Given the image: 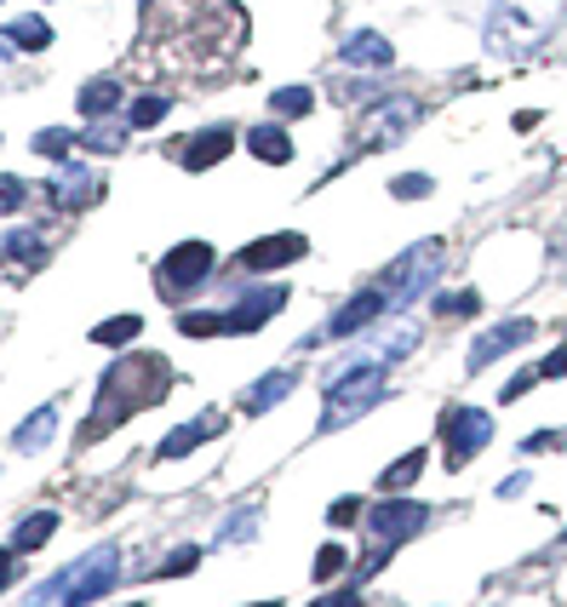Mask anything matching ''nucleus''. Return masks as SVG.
I'll use <instances>...</instances> for the list:
<instances>
[{
  "label": "nucleus",
  "instance_id": "6ab92c4d",
  "mask_svg": "<svg viewBox=\"0 0 567 607\" xmlns=\"http://www.w3.org/2000/svg\"><path fill=\"white\" fill-rule=\"evenodd\" d=\"M247 150H252L258 161H270V166H287V161H292V138H287L281 126H252V132H247Z\"/></svg>",
  "mask_w": 567,
  "mask_h": 607
},
{
  "label": "nucleus",
  "instance_id": "9b49d317",
  "mask_svg": "<svg viewBox=\"0 0 567 607\" xmlns=\"http://www.w3.org/2000/svg\"><path fill=\"white\" fill-rule=\"evenodd\" d=\"M310 253V241L305 235H264V241H252V247H241L236 253V269H247V276H270V269H287L292 258H305Z\"/></svg>",
  "mask_w": 567,
  "mask_h": 607
},
{
  "label": "nucleus",
  "instance_id": "4c0bfd02",
  "mask_svg": "<svg viewBox=\"0 0 567 607\" xmlns=\"http://www.w3.org/2000/svg\"><path fill=\"white\" fill-rule=\"evenodd\" d=\"M522 447H527V453H545V447H567V430H539V435H527Z\"/></svg>",
  "mask_w": 567,
  "mask_h": 607
},
{
  "label": "nucleus",
  "instance_id": "cd10ccee",
  "mask_svg": "<svg viewBox=\"0 0 567 607\" xmlns=\"http://www.w3.org/2000/svg\"><path fill=\"white\" fill-rule=\"evenodd\" d=\"M178 332H184V339H218L224 316H213V310H184V316H178Z\"/></svg>",
  "mask_w": 567,
  "mask_h": 607
},
{
  "label": "nucleus",
  "instance_id": "79ce46f5",
  "mask_svg": "<svg viewBox=\"0 0 567 607\" xmlns=\"http://www.w3.org/2000/svg\"><path fill=\"white\" fill-rule=\"evenodd\" d=\"M12 579H18V556H12V545H7V551H0V590H7Z\"/></svg>",
  "mask_w": 567,
  "mask_h": 607
},
{
  "label": "nucleus",
  "instance_id": "72a5a7b5",
  "mask_svg": "<svg viewBox=\"0 0 567 607\" xmlns=\"http://www.w3.org/2000/svg\"><path fill=\"white\" fill-rule=\"evenodd\" d=\"M430 189H436V184H430L424 173H402V178L390 184V195H395V200H419V195H430Z\"/></svg>",
  "mask_w": 567,
  "mask_h": 607
},
{
  "label": "nucleus",
  "instance_id": "ddd939ff",
  "mask_svg": "<svg viewBox=\"0 0 567 607\" xmlns=\"http://www.w3.org/2000/svg\"><path fill=\"white\" fill-rule=\"evenodd\" d=\"M229 430V419L224 413H207V419H189V424H178L173 435H166V442L155 447V459L161 464H173V459H184V453H195L202 442H213V435H224Z\"/></svg>",
  "mask_w": 567,
  "mask_h": 607
},
{
  "label": "nucleus",
  "instance_id": "aec40b11",
  "mask_svg": "<svg viewBox=\"0 0 567 607\" xmlns=\"http://www.w3.org/2000/svg\"><path fill=\"white\" fill-rule=\"evenodd\" d=\"M52 430H58V401H47V408L29 419L23 430H12V447H18V453H35V447L52 442Z\"/></svg>",
  "mask_w": 567,
  "mask_h": 607
},
{
  "label": "nucleus",
  "instance_id": "412c9836",
  "mask_svg": "<svg viewBox=\"0 0 567 607\" xmlns=\"http://www.w3.org/2000/svg\"><path fill=\"white\" fill-rule=\"evenodd\" d=\"M52 533H58V511H35V516H23V522H18L12 551H18V556H23V551H41Z\"/></svg>",
  "mask_w": 567,
  "mask_h": 607
},
{
  "label": "nucleus",
  "instance_id": "f257e3e1",
  "mask_svg": "<svg viewBox=\"0 0 567 607\" xmlns=\"http://www.w3.org/2000/svg\"><path fill=\"white\" fill-rule=\"evenodd\" d=\"M166 384H173L166 356H126V361H115L104 373V384H97V419L86 424V442H97L104 430L126 424L132 413L155 408V401L166 395Z\"/></svg>",
  "mask_w": 567,
  "mask_h": 607
},
{
  "label": "nucleus",
  "instance_id": "7ed1b4c3",
  "mask_svg": "<svg viewBox=\"0 0 567 607\" xmlns=\"http://www.w3.org/2000/svg\"><path fill=\"white\" fill-rule=\"evenodd\" d=\"M115 573H121V551L115 545H97L75 567H63V573H52L47 585H35L29 607H86L92 596H104L115 585Z\"/></svg>",
  "mask_w": 567,
  "mask_h": 607
},
{
  "label": "nucleus",
  "instance_id": "f03ea898",
  "mask_svg": "<svg viewBox=\"0 0 567 607\" xmlns=\"http://www.w3.org/2000/svg\"><path fill=\"white\" fill-rule=\"evenodd\" d=\"M561 18H567V0H493L487 52H498V58H533L539 47H550Z\"/></svg>",
  "mask_w": 567,
  "mask_h": 607
},
{
  "label": "nucleus",
  "instance_id": "dca6fc26",
  "mask_svg": "<svg viewBox=\"0 0 567 607\" xmlns=\"http://www.w3.org/2000/svg\"><path fill=\"white\" fill-rule=\"evenodd\" d=\"M298 379H305L298 367H276L270 379H258V384L241 395V413H270V408H281V401L298 390Z\"/></svg>",
  "mask_w": 567,
  "mask_h": 607
},
{
  "label": "nucleus",
  "instance_id": "f3484780",
  "mask_svg": "<svg viewBox=\"0 0 567 607\" xmlns=\"http://www.w3.org/2000/svg\"><path fill=\"white\" fill-rule=\"evenodd\" d=\"M339 58L355 63V70H390V63H395V47L379 35V29H361V35H350V41L339 47Z\"/></svg>",
  "mask_w": 567,
  "mask_h": 607
},
{
  "label": "nucleus",
  "instance_id": "423d86ee",
  "mask_svg": "<svg viewBox=\"0 0 567 607\" xmlns=\"http://www.w3.org/2000/svg\"><path fill=\"white\" fill-rule=\"evenodd\" d=\"M213 247L207 241H178L173 253H166L161 264H155V287H161V298H184V292H195V287H207L213 281Z\"/></svg>",
  "mask_w": 567,
  "mask_h": 607
},
{
  "label": "nucleus",
  "instance_id": "58836bf2",
  "mask_svg": "<svg viewBox=\"0 0 567 607\" xmlns=\"http://www.w3.org/2000/svg\"><path fill=\"white\" fill-rule=\"evenodd\" d=\"M539 379H567V350H550L539 361Z\"/></svg>",
  "mask_w": 567,
  "mask_h": 607
},
{
  "label": "nucleus",
  "instance_id": "2eb2a0df",
  "mask_svg": "<svg viewBox=\"0 0 567 607\" xmlns=\"http://www.w3.org/2000/svg\"><path fill=\"white\" fill-rule=\"evenodd\" d=\"M47 195H52V207L75 213V207H92L97 200V178L86 173V166H63V173L47 184Z\"/></svg>",
  "mask_w": 567,
  "mask_h": 607
},
{
  "label": "nucleus",
  "instance_id": "a211bd4d",
  "mask_svg": "<svg viewBox=\"0 0 567 607\" xmlns=\"http://www.w3.org/2000/svg\"><path fill=\"white\" fill-rule=\"evenodd\" d=\"M229 150H236V132L213 126V132H202L195 144H184V166H189V173H207V166H218Z\"/></svg>",
  "mask_w": 567,
  "mask_h": 607
},
{
  "label": "nucleus",
  "instance_id": "f8f14e48",
  "mask_svg": "<svg viewBox=\"0 0 567 607\" xmlns=\"http://www.w3.org/2000/svg\"><path fill=\"white\" fill-rule=\"evenodd\" d=\"M276 310H287V287H258V292L236 298V310L224 316V332H258Z\"/></svg>",
  "mask_w": 567,
  "mask_h": 607
},
{
  "label": "nucleus",
  "instance_id": "5701e85b",
  "mask_svg": "<svg viewBox=\"0 0 567 607\" xmlns=\"http://www.w3.org/2000/svg\"><path fill=\"white\" fill-rule=\"evenodd\" d=\"M115 104H121V86H115V81H86V86H81V115L104 121Z\"/></svg>",
  "mask_w": 567,
  "mask_h": 607
},
{
  "label": "nucleus",
  "instance_id": "0eeeda50",
  "mask_svg": "<svg viewBox=\"0 0 567 607\" xmlns=\"http://www.w3.org/2000/svg\"><path fill=\"white\" fill-rule=\"evenodd\" d=\"M419 121H424L419 97L413 92H390V97H379V110L361 121V144L367 150H390V144H402Z\"/></svg>",
  "mask_w": 567,
  "mask_h": 607
},
{
  "label": "nucleus",
  "instance_id": "1a4fd4ad",
  "mask_svg": "<svg viewBox=\"0 0 567 607\" xmlns=\"http://www.w3.org/2000/svg\"><path fill=\"white\" fill-rule=\"evenodd\" d=\"M367 527H373V545H402V538L424 533L430 527V504H413V498H390L379 511H367Z\"/></svg>",
  "mask_w": 567,
  "mask_h": 607
},
{
  "label": "nucleus",
  "instance_id": "49530a36",
  "mask_svg": "<svg viewBox=\"0 0 567 607\" xmlns=\"http://www.w3.org/2000/svg\"><path fill=\"white\" fill-rule=\"evenodd\" d=\"M556 551H567V533H561V545H556Z\"/></svg>",
  "mask_w": 567,
  "mask_h": 607
},
{
  "label": "nucleus",
  "instance_id": "4468645a",
  "mask_svg": "<svg viewBox=\"0 0 567 607\" xmlns=\"http://www.w3.org/2000/svg\"><path fill=\"white\" fill-rule=\"evenodd\" d=\"M533 332H539V321H505V327H493V332H482V339L471 344V373H482L487 361H498L505 350H516V344H527Z\"/></svg>",
  "mask_w": 567,
  "mask_h": 607
},
{
  "label": "nucleus",
  "instance_id": "7c9ffc66",
  "mask_svg": "<svg viewBox=\"0 0 567 607\" xmlns=\"http://www.w3.org/2000/svg\"><path fill=\"white\" fill-rule=\"evenodd\" d=\"M70 144H75V132H63V126H47L41 138H35V155H47V161H63V155H70Z\"/></svg>",
  "mask_w": 567,
  "mask_h": 607
},
{
  "label": "nucleus",
  "instance_id": "37998d69",
  "mask_svg": "<svg viewBox=\"0 0 567 607\" xmlns=\"http://www.w3.org/2000/svg\"><path fill=\"white\" fill-rule=\"evenodd\" d=\"M516 493H527V470H516V476L498 482V498H516Z\"/></svg>",
  "mask_w": 567,
  "mask_h": 607
},
{
  "label": "nucleus",
  "instance_id": "bb28decb",
  "mask_svg": "<svg viewBox=\"0 0 567 607\" xmlns=\"http://www.w3.org/2000/svg\"><path fill=\"white\" fill-rule=\"evenodd\" d=\"M436 316H482V292L476 287H458V292H442L436 304H430Z\"/></svg>",
  "mask_w": 567,
  "mask_h": 607
},
{
  "label": "nucleus",
  "instance_id": "c85d7f7f",
  "mask_svg": "<svg viewBox=\"0 0 567 607\" xmlns=\"http://www.w3.org/2000/svg\"><path fill=\"white\" fill-rule=\"evenodd\" d=\"M7 258L41 269V264H47V241H41V235H7Z\"/></svg>",
  "mask_w": 567,
  "mask_h": 607
},
{
  "label": "nucleus",
  "instance_id": "2f4dec72",
  "mask_svg": "<svg viewBox=\"0 0 567 607\" xmlns=\"http://www.w3.org/2000/svg\"><path fill=\"white\" fill-rule=\"evenodd\" d=\"M166 110H173V97H138V104H132V126H155Z\"/></svg>",
  "mask_w": 567,
  "mask_h": 607
},
{
  "label": "nucleus",
  "instance_id": "a18cd8bd",
  "mask_svg": "<svg viewBox=\"0 0 567 607\" xmlns=\"http://www.w3.org/2000/svg\"><path fill=\"white\" fill-rule=\"evenodd\" d=\"M258 607H281V601H258Z\"/></svg>",
  "mask_w": 567,
  "mask_h": 607
},
{
  "label": "nucleus",
  "instance_id": "20e7f679",
  "mask_svg": "<svg viewBox=\"0 0 567 607\" xmlns=\"http://www.w3.org/2000/svg\"><path fill=\"white\" fill-rule=\"evenodd\" d=\"M384 367H332L327 373V413L316 430H339L350 419H361L367 408H379L384 401Z\"/></svg>",
  "mask_w": 567,
  "mask_h": 607
},
{
  "label": "nucleus",
  "instance_id": "b1692460",
  "mask_svg": "<svg viewBox=\"0 0 567 607\" xmlns=\"http://www.w3.org/2000/svg\"><path fill=\"white\" fill-rule=\"evenodd\" d=\"M138 332H144L138 316H110V321H97V327H92V344H132Z\"/></svg>",
  "mask_w": 567,
  "mask_h": 607
},
{
  "label": "nucleus",
  "instance_id": "9d476101",
  "mask_svg": "<svg viewBox=\"0 0 567 607\" xmlns=\"http://www.w3.org/2000/svg\"><path fill=\"white\" fill-rule=\"evenodd\" d=\"M390 316V298H384V287L373 281V287H361L350 304H339L332 310V321L321 327V339H355V332H367L373 321H384Z\"/></svg>",
  "mask_w": 567,
  "mask_h": 607
},
{
  "label": "nucleus",
  "instance_id": "393cba45",
  "mask_svg": "<svg viewBox=\"0 0 567 607\" xmlns=\"http://www.w3.org/2000/svg\"><path fill=\"white\" fill-rule=\"evenodd\" d=\"M424 459H430L424 447H413V453H402V459H395V464L384 470V476H379V487H384V493H395V487H408V482L419 476V470H424Z\"/></svg>",
  "mask_w": 567,
  "mask_h": 607
},
{
  "label": "nucleus",
  "instance_id": "c03bdc74",
  "mask_svg": "<svg viewBox=\"0 0 567 607\" xmlns=\"http://www.w3.org/2000/svg\"><path fill=\"white\" fill-rule=\"evenodd\" d=\"M316 607H361V596H355V590H339V596H327V601H316Z\"/></svg>",
  "mask_w": 567,
  "mask_h": 607
},
{
  "label": "nucleus",
  "instance_id": "6e6552de",
  "mask_svg": "<svg viewBox=\"0 0 567 607\" xmlns=\"http://www.w3.org/2000/svg\"><path fill=\"white\" fill-rule=\"evenodd\" d=\"M442 430H447V470H464L493 442V413H482V408H447Z\"/></svg>",
  "mask_w": 567,
  "mask_h": 607
},
{
  "label": "nucleus",
  "instance_id": "c9c22d12",
  "mask_svg": "<svg viewBox=\"0 0 567 607\" xmlns=\"http://www.w3.org/2000/svg\"><path fill=\"white\" fill-rule=\"evenodd\" d=\"M327 522H332V527L361 522V498H339V504H327Z\"/></svg>",
  "mask_w": 567,
  "mask_h": 607
},
{
  "label": "nucleus",
  "instance_id": "4be33fe9",
  "mask_svg": "<svg viewBox=\"0 0 567 607\" xmlns=\"http://www.w3.org/2000/svg\"><path fill=\"white\" fill-rule=\"evenodd\" d=\"M7 41L23 47V52H47L52 47V23L47 18H12L7 23Z\"/></svg>",
  "mask_w": 567,
  "mask_h": 607
},
{
  "label": "nucleus",
  "instance_id": "a19ab883",
  "mask_svg": "<svg viewBox=\"0 0 567 607\" xmlns=\"http://www.w3.org/2000/svg\"><path fill=\"white\" fill-rule=\"evenodd\" d=\"M533 384H539V373H516V379H511L505 390H498V395H505V401H516V395H527Z\"/></svg>",
  "mask_w": 567,
  "mask_h": 607
},
{
  "label": "nucleus",
  "instance_id": "f704fd0d",
  "mask_svg": "<svg viewBox=\"0 0 567 607\" xmlns=\"http://www.w3.org/2000/svg\"><path fill=\"white\" fill-rule=\"evenodd\" d=\"M18 207H23V178H7V173H0V218L18 213Z\"/></svg>",
  "mask_w": 567,
  "mask_h": 607
},
{
  "label": "nucleus",
  "instance_id": "39448f33",
  "mask_svg": "<svg viewBox=\"0 0 567 607\" xmlns=\"http://www.w3.org/2000/svg\"><path fill=\"white\" fill-rule=\"evenodd\" d=\"M436 264H442V241H419V247H408L402 258H395V264L384 269L379 287H384V298H390V316H395V310H408V304L430 287Z\"/></svg>",
  "mask_w": 567,
  "mask_h": 607
},
{
  "label": "nucleus",
  "instance_id": "ea45409f",
  "mask_svg": "<svg viewBox=\"0 0 567 607\" xmlns=\"http://www.w3.org/2000/svg\"><path fill=\"white\" fill-rule=\"evenodd\" d=\"M252 527H258V511H247V516H229V522H224V538H236V533L247 538Z\"/></svg>",
  "mask_w": 567,
  "mask_h": 607
},
{
  "label": "nucleus",
  "instance_id": "473e14b6",
  "mask_svg": "<svg viewBox=\"0 0 567 607\" xmlns=\"http://www.w3.org/2000/svg\"><path fill=\"white\" fill-rule=\"evenodd\" d=\"M81 144H86V150H104V155H115V150L126 144V132H121V126H92Z\"/></svg>",
  "mask_w": 567,
  "mask_h": 607
},
{
  "label": "nucleus",
  "instance_id": "e433bc0d",
  "mask_svg": "<svg viewBox=\"0 0 567 607\" xmlns=\"http://www.w3.org/2000/svg\"><path fill=\"white\" fill-rule=\"evenodd\" d=\"M195 562H202V551H178V556H166L155 573H161V579H178V573H189Z\"/></svg>",
  "mask_w": 567,
  "mask_h": 607
},
{
  "label": "nucleus",
  "instance_id": "c756f323",
  "mask_svg": "<svg viewBox=\"0 0 567 607\" xmlns=\"http://www.w3.org/2000/svg\"><path fill=\"white\" fill-rule=\"evenodd\" d=\"M344 567H350V551H344V545H321V556H316V567H310V579L327 585V579H339Z\"/></svg>",
  "mask_w": 567,
  "mask_h": 607
},
{
  "label": "nucleus",
  "instance_id": "a878e982",
  "mask_svg": "<svg viewBox=\"0 0 567 607\" xmlns=\"http://www.w3.org/2000/svg\"><path fill=\"white\" fill-rule=\"evenodd\" d=\"M270 110H276L281 121H298V115L316 110V97H310V86H281V92L270 97Z\"/></svg>",
  "mask_w": 567,
  "mask_h": 607
}]
</instances>
